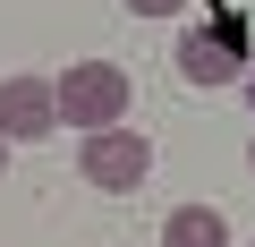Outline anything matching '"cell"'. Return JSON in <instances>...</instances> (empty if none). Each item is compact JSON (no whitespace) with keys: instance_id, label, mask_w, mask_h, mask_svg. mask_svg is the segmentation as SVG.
<instances>
[{"instance_id":"obj_1","label":"cell","mask_w":255,"mask_h":247,"mask_svg":"<svg viewBox=\"0 0 255 247\" xmlns=\"http://www.w3.org/2000/svg\"><path fill=\"white\" fill-rule=\"evenodd\" d=\"M60 85V128H77V137H94V128H128V68L119 60H77V68H60L51 77Z\"/></svg>"},{"instance_id":"obj_2","label":"cell","mask_w":255,"mask_h":247,"mask_svg":"<svg viewBox=\"0 0 255 247\" xmlns=\"http://www.w3.org/2000/svg\"><path fill=\"white\" fill-rule=\"evenodd\" d=\"M77 179L102 196H136L153 179V145L136 128H94V137H77Z\"/></svg>"},{"instance_id":"obj_3","label":"cell","mask_w":255,"mask_h":247,"mask_svg":"<svg viewBox=\"0 0 255 247\" xmlns=\"http://www.w3.org/2000/svg\"><path fill=\"white\" fill-rule=\"evenodd\" d=\"M60 128V85L51 77H0V137H51Z\"/></svg>"},{"instance_id":"obj_4","label":"cell","mask_w":255,"mask_h":247,"mask_svg":"<svg viewBox=\"0 0 255 247\" xmlns=\"http://www.w3.org/2000/svg\"><path fill=\"white\" fill-rule=\"evenodd\" d=\"M179 77L187 85H247V68H238V17H221V34H179Z\"/></svg>"},{"instance_id":"obj_5","label":"cell","mask_w":255,"mask_h":247,"mask_svg":"<svg viewBox=\"0 0 255 247\" xmlns=\"http://www.w3.org/2000/svg\"><path fill=\"white\" fill-rule=\"evenodd\" d=\"M162 247H230V222L213 205H170L162 213Z\"/></svg>"},{"instance_id":"obj_6","label":"cell","mask_w":255,"mask_h":247,"mask_svg":"<svg viewBox=\"0 0 255 247\" xmlns=\"http://www.w3.org/2000/svg\"><path fill=\"white\" fill-rule=\"evenodd\" d=\"M119 9H128V17H179L187 0H119Z\"/></svg>"},{"instance_id":"obj_7","label":"cell","mask_w":255,"mask_h":247,"mask_svg":"<svg viewBox=\"0 0 255 247\" xmlns=\"http://www.w3.org/2000/svg\"><path fill=\"white\" fill-rule=\"evenodd\" d=\"M238 94H247V102H255V68H247V85H238Z\"/></svg>"},{"instance_id":"obj_8","label":"cell","mask_w":255,"mask_h":247,"mask_svg":"<svg viewBox=\"0 0 255 247\" xmlns=\"http://www.w3.org/2000/svg\"><path fill=\"white\" fill-rule=\"evenodd\" d=\"M0 171H9V137H0Z\"/></svg>"},{"instance_id":"obj_9","label":"cell","mask_w":255,"mask_h":247,"mask_svg":"<svg viewBox=\"0 0 255 247\" xmlns=\"http://www.w3.org/2000/svg\"><path fill=\"white\" fill-rule=\"evenodd\" d=\"M247 171H255V145H247Z\"/></svg>"}]
</instances>
